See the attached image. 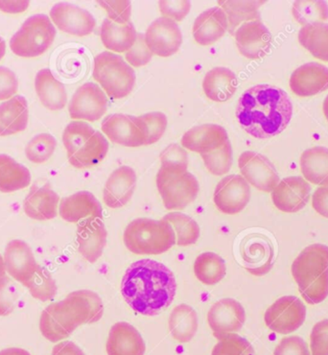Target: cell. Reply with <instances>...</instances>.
<instances>
[{"label": "cell", "instance_id": "obj_49", "mask_svg": "<svg viewBox=\"0 0 328 355\" xmlns=\"http://www.w3.org/2000/svg\"><path fill=\"white\" fill-rule=\"evenodd\" d=\"M151 50L147 46L144 34H137V41L131 49L128 50L125 58L130 66L140 67L146 66L153 58Z\"/></svg>", "mask_w": 328, "mask_h": 355}, {"label": "cell", "instance_id": "obj_16", "mask_svg": "<svg viewBox=\"0 0 328 355\" xmlns=\"http://www.w3.org/2000/svg\"><path fill=\"white\" fill-rule=\"evenodd\" d=\"M311 187L302 177H287L279 182L272 191V200L280 211L295 214L308 204Z\"/></svg>", "mask_w": 328, "mask_h": 355}, {"label": "cell", "instance_id": "obj_47", "mask_svg": "<svg viewBox=\"0 0 328 355\" xmlns=\"http://www.w3.org/2000/svg\"><path fill=\"white\" fill-rule=\"evenodd\" d=\"M16 285L8 277L0 279V316H8L16 309L17 302Z\"/></svg>", "mask_w": 328, "mask_h": 355}, {"label": "cell", "instance_id": "obj_59", "mask_svg": "<svg viewBox=\"0 0 328 355\" xmlns=\"http://www.w3.org/2000/svg\"><path fill=\"white\" fill-rule=\"evenodd\" d=\"M5 53H6V44H5L4 40L0 37V61L3 59Z\"/></svg>", "mask_w": 328, "mask_h": 355}, {"label": "cell", "instance_id": "obj_37", "mask_svg": "<svg viewBox=\"0 0 328 355\" xmlns=\"http://www.w3.org/2000/svg\"><path fill=\"white\" fill-rule=\"evenodd\" d=\"M300 44L320 61L328 62V24L304 25L299 31Z\"/></svg>", "mask_w": 328, "mask_h": 355}, {"label": "cell", "instance_id": "obj_43", "mask_svg": "<svg viewBox=\"0 0 328 355\" xmlns=\"http://www.w3.org/2000/svg\"><path fill=\"white\" fill-rule=\"evenodd\" d=\"M218 339L212 355H254V347L248 340L235 334H214Z\"/></svg>", "mask_w": 328, "mask_h": 355}, {"label": "cell", "instance_id": "obj_34", "mask_svg": "<svg viewBox=\"0 0 328 355\" xmlns=\"http://www.w3.org/2000/svg\"><path fill=\"white\" fill-rule=\"evenodd\" d=\"M300 170L307 182L328 186V148L318 146L305 150L300 157Z\"/></svg>", "mask_w": 328, "mask_h": 355}, {"label": "cell", "instance_id": "obj_58", "mask_svg": "<svg viewBox=\"0 0 328 355\" xmlns=\"http://www.w3.org/2000/svg\"><path fill=\"white\" fill-rule=\"evenodd\" d=\"M0 355H31L30 352L25 351L19 347H10V349H3L0 352Z\"/></svg>", "mask_w": 328, "mask_h": 355}, {"label": "cell", "instance_id": "obj_13", "mask_svg": "<svg viewBox=\"0 0 328 355\" xmlns=\"http://www.w3.org/2000/svg\"><path fill=\"white\" fill-rule=\"evenodd\" d=\"M238 166L241 176L260 191L272 192L280 182L274 164L261 154L244 152L238 159Z\"/></svg>", "mask_w": 328, "mask_h": 355}, {"label": "cell", "instance_id": "obj_8", "mask_svg": "<svg viewBox=\"0 0 328 355\" xmlns=\"http://www.w3.org/2000/svg\"><path fill=\"white\" fill-rule=\"evenodd\" d=\"M56 29L49 17L39 14L28 17L12 37L10 49L24 58L41 56L53 44Z\"/></svg>", "mask_w": 328, "mask_h": 355}, {"label": "cell", "instance_id": "obj_30", "mask_svg": "<svg viewBox=\"0 0 328 355\" xmlns=\"http://www.w3.org/2000/svg\"><path fill=\"white\" fill-rule=\"evenodd\" d=\"M238 86L237 77L227 67H215L205 74L202 89L207 98L222 103L234 96Z\"/></svg>", "mask_w": 328, "mask_h": 355}, {"label": "cell", "instance_id": "obj_55", "mask_svg": "<svg viewBox=\"0 0 328 355\" xmlns=\"http://www.w3.org/2000/svg\"><path fill=\"white\" fill-rule=\"evenodd\" d=\"M312 207L320 215L328 218V186L320 187L312 197Z\"/></svg>", "mask_w": 328, "mask_h": 355}, {"label": "cell", "instance_id": "obj_33", "mask_svg": "<svg viewBox=\"0 0 328 355\" xmlns=\"http://www.w3.org/2000/svg\"><path fill=\"white\" fill-rule=\"evenodd\" d=\"M137 30L132 21L127 24H117L110 19H105L100 30L102 44L106 49L116 53H126L137 41Z\"/></svg>", "mask_w": 328, "mask_h": 355}, {"label": "cell", "instance_id": "obj_61", "mask_svg": "<svg viewBox=\"0 0 328 355\" xmlns=\"http://www.w3.org/2000/svg\"><path fill=\"white\" fill-rule=\"evenodd\" d=\"M322 110H324L325 119H327L328 121V95L325 97L324 105H322Z\"/></svg>", "mask_w": 328, "mask_h": 355}, {"label": "cell", "instance_id": "obj_17", "mask_svg": "<svg viewBox=\"0 0 328 355\" xmlns=\"http://www.w3.org/2000/svg\"><path fill=\"white\" fill-rule=\"evenodd\" d=\"M234 36L238 50L248 59H261L271 49L272 35L260 21H248L240 25Z\"/></svg>", "mask_w": 328, "mask_h": 355}, {"label": "cell", "instance_id": "obj_5", "mask_svg": "<svg viewBox=\"0 0 328 355\" xmlns=\"http://www.w3.org/2000/svg\"><path fill=\"white\" fill-rule=\"evenodd\" d=\"M67 157L75 168H91L106 157L109 142L102 132L84 121H72L62 134Z\"/></svg>", "mask_w": 328, "mask_h": 355}, {"label": "cell", "instance_id": "obj_52", "mask_svg": "<svg viewBox=\"0 0 328 355\" xmlns=\"http://www.w3.org/2000/svg\"><path fill=\"white\" fill-rule=\"evenodd\" d=\"M274 355H310L307 342L299 336L286 337L275 347Z\"/></svg>", "mask_w": 328, "mask_h": 355}, {"label": "cell", "instance_id": "obj_7", "mask_svg": "<svg viewBox=\"0 0 328 355\" xmlns=\"http://www.w3.org/2000/svg\"><path fill=\"white\" fill-rule=\"evenodd\" d=\"M94 78L112 99L128 96L136 84L134 69L119 55L104 51L94 58Z\"/></svg>", "mask_w": 328, "mask_h": 355}, {"label": "cell", "instance_id": "obj_41", "mask_svg": "<svg viewBox=\"0 0 328 355\" xmlns=\"http://www.w3.org/2000/svg\"><path fill=\"white\" fill-rule=\"evenodd\" d=\"M292 14L302 25L325 22L328 19V5L325 1H295Z\"/></svg>", "mask_w": 328, "mask_h": 355}, {"label": "cell", "instance_id": "obj_51", "mask_svg": "<svg viewBox=\"0 0 328 355\" xmlns=\"http://www.w3.org/2000/svg\"><path fill=\"white\" fill-rule=\"evenodd\" d=\"M312 355H328V320L315 324L310 335Z\"/></svg>", "mask_w": 328, "mask_h": 355}, {"label": "cell", "instance_id": "obj_42", "mask_svg": "<svg viewBox=\"0 0 328 355\" xmlns=\"http://www.w3.org/2000/svg\"><path fill=\"white\" fill-rule=\"evenodd\" d=\"M24 286L29 290L35 299L42 302L50 301L57 294V285L51 274L44 267L40 266Z\"/></svg>", "mask_w": 328, "mask_h": 355}, {"label": "cell", "instance_id": "obj_57", "mask_svg": "<svg viewBox=\"0 0 328 355\" xmlns=\"http://www.w3.org/2000/svg\"><path fill=\"white\" fill-rule=\"evenodd\" d=\"M29 1H0V10L10 14H17L26 11Z\"/></svg>", "mask_w": 328, "mask_h": 355}, {"label": "cell", "instance_id": "obj_14", "mask_svg": "<svg viewBox=\"0 0 328 355\" xmlns=\"http://www.w3.org/2000/svg\"><path fill=\"white\" fill-rule=\"evenodd\" d=\"M250 200V184L241 175L225 177L215 189V206L225 214H239L247 207Z\"/></svg>", "mask_w": 328, "mask_h": 355}, {"label": "cell", "instance_id": "obj_6", "mask_svg": "<svg viewBox=\"0 0 328 355\" xmlns=\"http://www.w3.org/2000/svg\"><path fill=\"white\" fill-rule=\"evenodd\" d=\"M176 234L169 222L149 218H137L128 225L124 232V243L136 254H162L176 244Z\"/></svg>", "mask_w": 328, "mask_h": 355}, {"label": "cell", "instance_id": "obj_54", "mask_svg": "<svg viewBox=\"0 0 328 355\" xmlns=\"http://www.w3.org/2000/svg\"><path fill=\"white\" fill-rule=\"evenodd\" d=\"M19 89L16 74L8 67H0V100L12 98Z\"/></svg>", "mask_w": 328, "mask_h": 355}, {"label": "cell", "instance_id": "obj_28", "mask_svg": "<svg viewBox=\"0 0 328 355\" xmlns=\"http://www.w3.org/2000/svg\"><path fill=\"white\" fill-rule=\"evenodd\" d=\"M59 202V195L49 186H34L24 200V212L29 218L37 221L54 219Z\"/></svg>", "mask_w": 328, "mask_h": 355}, {"label": "cell", "instance_id": "obj_11", "mask_svg": "<svg viewBox=\"0 0 328 355\" xmlns=\"http://www.w3.org/2000/svg\"><path fill=\"white\" fill-rule=\"evenodd\" d=\"M307 319V307L299 297L284 296L265 312V324L272 331L290 334L297 331Z\"/></svg>", "mask_w": 328, "mask_h": 355}, {"label": "cell", "instance_id": "obj_32", "mask_svg": "<svg viewBox=\"0 0 328 355\" xmlns=\"http://www.w3.org/2000/svg\"><path fill=\"white\" fill-rule=\"evenodd\" d=\"M35 87L42 104L50 111H60L67 103L66 87L56 79L51 71L44 69L37 72Z\"/></svg>", "mask_w": 328, "mask_h": 355}, {"label": "cell", "instance_id": "obj_50", "mask_svg": "<svg viewBox=\"0 0 328 355\" xmlns=\"http://www.w3.org/2000/svg\"><path fill=\"white\" fill-rule=\"evenodd\" d=\"M102 8L106 10L107 19L117 24H127L132 14V4L130 1H98Z\"/></svg>", "mask_w": 328, "mask_h": 355}, {"label": "cell", "instance_id": "obj_24", "mask_svg": "<svg viewBox=\"0 0 328 355\" xmlns=\"http://www.w3.org/2000/svg\"><path fill=\"white\" fill-rule=\"evenodd\" d=\"M137 186L136 171L130 166H121L111 174L105 184L103 199L111 209H120L128 204Z\"/></svg>", "mask_w": 328, "mask_h": 355}, {"label": "cell", "instance_id": "obj_48", "mask_svg": "<svg viewBox=\"0 0 328 355\" xmlns=\"http://www.w3.org/2000/svg\"><path fill=\"white\" fill-rule=\"evenodd\" d=\"M148 130L146 144H156L164 135L167 127V117L159 112H149L141 116Z\"/></svg>", "mask_w": 328, "mask_h": 355}, {"label": "cell", "instance_id": "obj_38", "mask_svg": "<svg viewBox=\"0 0 328 355\" xmlns=\"http://www.w3.org/2000/svg\"><path fill=\"white\" fill-rule=\"evenodd\" d=\"M266 1H218L220 8L226 12L229 31L234 35L245 22L260 21L259 8Z\"/></svg>", "mask_w": 328, "mask_h": 355}, {"label": "cell", "instance_id": "obj_3", "mask_svg": "<svg viewBox=\"0 0 328 355\" xmlns=\"http://www.w3.org/2000/svg\"><path fill=\"white\" fill-rule=\"evenodd\" d=\"M103 313L101 297L89 290H79L47 306L41 315L40 329L44 338L57 343L69 337L82 324L98 322Z\"/></svg>", "mask_w": 328, "mask_h": 355}, {"label": "cell", "instance_id": "obj_29", "mask_svg": "<svg viewBox=\"0 0 328 355\" xmlns=\"http://www.w3.org/2000/svg\"><path fill=\"white\" fill-rule=\"evenodd\" d=\"M241 254L245 267L250 274L263 276L272 268L274 252L269 242L261 237H247L243 241Z\"/></svg>", "mask_w": 328, "mask_h": 355}, {"label": "cell", "instance_id": "obj_18", "mask_svg": "<svg viewBox=\"0 0 328 355\" xmlns=\"http://www.w3.org/2000/svg\"><path fill=\"white\" fill-rule=\"evenodd\" d=\"M50 17L61 31L77 37L92 34L96 25V21L91 12L64 2L52 7Z\"/></svg>", "mask_w": 328, "mask_h": 355}, {"label": "cell", "instance_id": "obj_23", "mask_svg": "<svg viewBox=\"0 0 328 355\" xmlns=\"http://www.w3.org/2000/svg\"><path fill=\"white\" fill-rule=\"evenodd\" d=\"M229 141L224 127L217 124H204L189 130L182 137L184 149L201 155L212 153L221 148Z\"/></svg>", "mask_w": 328, "mask_h": 355}, {"label": "cell", "instance_id": "obj_53", "mask_svg": "<svg viewBox=\"0 0 328 355\" xmlns=\"http://www.w3.org/2000/svg\"><path fill=\"white\" fill-rule=\"evenodd\" d=\"M162 16L174 21H182L191 9L190 1H159Z\"/></svg>", "mask_w": 328, "mask_h": 355}, {"label": "cell", "instance_id": "obj_10", "mask_svg": "<svg viewBox=\"0 0 328 355\" xmlns=\"http://www.w3.org/2000/svg\"><path fill=\"white\" fill-rule=\"evenodd\" d=\"M101 128L114 144L131 148L146 144L148 130L141 116L110 114L103 120Z\"/></svg>", "mask_w": 328, "mask_h": 355}, {"label": "cell", "instance_id": "obj_1", "mask_svg": "<svg viewBox=\"0 0 328 355\" xmlns=\"http://www.w3.org/2000/svg\"><path fill=\"white\" fill-rule=\"evenodd\" d=\"M176 291V279L171 270L152 259L134 262L122 279L125 301L145 316H157L171 306Z\"/></svg>", "mask_w": 328, "mask_h": 355}, {"label": "cell", "instance_id": "obj_4", "mask_svg": "<svg viewBox=\"0 0 328 355\" xmlns=\"http://www.w3.org/2000/svg\"><path fill=\"white\" fill-rule=\"evenodd\" d=\"M292 275L307 304L324 302L328 296V246L307 247L293 262Z\"/></svg>", "mask_w": 328, "mask_h": 355}, {"label": "cell", "instance_id": "obj_19", "mask_svg": "<svg viewBox=\"0 0 328 355\" xmlns=\"http://www.w3.org/2000/svg\"><path fill=\"white\" fill-rule=\"evenodd\" d=\"M246 321V312L239 302L223 299L210 307L207 322L214 334H235L241 331Z\"/></svg>", "mask_w": 328, "mask_h": 355}, {"label": "cell", "instance_id": "obj_12", "mask_svg": "<svg viewBox=\"0 0 328 355\" xmlns=\"http://www.w3.org/2000/svg\"><path fill=\"white\" fill-rule=\"evenodd\" d=\"M107 98L98 85L86 83L80 87L69 105V116L72 119L97 121L106 114Z\"/></svg>", "mask_w": 328, "mask_h": 355}, {"label": "cell", "instance_id": "obj_60", "mask_svg": "<svg viewBox=\"0 0 328 355\" xmlns=\"http://www.w3.org/2000/svg\"><path fill=\"white\" fill-rule=\"evenodd\" d=\"M5 272H6V268H5L4 259L0 254V279L4 277Z\"/></svg>", "mask_w": 328, "mask_h": 355}, {"label": "cell", "instance_id": "obj_39", "mask_svg": "<svg viewBox=\"0 0 328 355\" xmlns=\"http://www.w3.org/2000/svg\"><path fill=\"white\" fill-rule=\"evenodd\" d=\"M194 272L195 276L202 284H217L226 277V262L215 252H204L195 261Z\"/></svg>", "mask_w": 328, "mask_h": 355}, {"label": "cell", "instance_id": "obj_26", "mask_svg": "<svg viewBox=\"0 0 328 355\" xmlns=\"http://www.w3.org/2000/svg\"><path fill=\"white\" fill-rule=\"evenodd\" d=\"M59 211L62 218L69 223H78L91 217L103 219L101 204L89 191L77 192L62 199Z\"/></svg>", "mask_w": 328, "mask_h": 355}, {"label": "cell", "instance_id": "obj_40", "mask_svg": "<svg viewBox=\"0 0 328 355\" xmlns=\"http://www.w3.org/2000/svg\"><path fill=\"white\" fill-rule=\"evenodd\" d=\"M165 221L169 222L177 236L176 244L185 247L196 243L200 237V227L189 215L182 212H171L165 215Z\"/></svg>", "mask_w": 328, "mask_h": 355}, {"label": "cell", "instance_id": "obj_35", "mask_svg": "<svg viewBox=\"0 0 328 355\" xmlns=\"http://www.w3.org/2000/svg\"><path fill=\"white\" fill-rule=\"evenodd\" d=\"M31 182L28 168L15 161L11 157L0 154V191L12 193L26 189Z\"/></svg>", "mask_w": 328, "mask_h": 355}, {"label": "cell", "instance_id": "obj_36", "mask_svg": "<svg viewBox=\"0 0 328 355\" xmlns=\"http://www.w3.org/2000/svg\"><path fill=\"white\" fill-rule=\"evenodd\" d=\"M169 329L172 336L180 343L191 341L198 329L197 312L184 304L175 307L170 314Z\"/></svg>", "mask_w": 328, "mask_h": 355}, {"label": "cell", "instance_id": "obj_31", "mask_svg": "<svg viewBox=\"0 0 328 355\" xmlns=\"http://www.w3.org/2000/svg\"><path fill=\"white\" fill-rule=\"evenodd\" d=\"M28 103L21 95L0 105V137L24 131L28 125Z\"/></svg>", "mask_w": 328, "mask_h": 355}, {"label": "cell", "instance_id": "obj_21", "mask_svg": "<svg viewBox=\"0 0 328 355\" xmlns=\"http://www.w3.org/2000/svg\"><path fill=\"white\" fill-rule=\"evenodd\" d=\"M107 243V230L102 219L91 217L77 227L78 250L86 261L94 263L101 257Z\"/></svg>", "mask_w": 328, "mask_h": 355}, {"label": "cell", "instance_id": "obj_22", "mask_svg": "<svg viewBox=\"0 0 328 355\" xmlns=\"http://www.w3.org/2000/svg\"><path fill=\"white\" fill-rule=\"evenodd\" d=\"M289 84L297 96L319 94L328 89V67L318 62H307L293 72Z\"/></svg>", "mask_w": 328, "mask_h": 355}, {"label": "cell", "instance_id": "obj_2", "mask_svg": "<svg viewBox=\"0 0 328 355\" xmlns=\"http://www.w3.org/2000/svg\"><path fill=\"white\" fill-rule=\"evenodd\" d=\"M293 104L286 92L271 85H257L240 97L236 117L250 136L264 139L277 136L291 121Z\"/></svg>", "mask_w": 328, "mask_h": 355}, {"label": "cell", "instance_id": "obj_44", "mask_svg": "<svg viewBox=\"0 0 328 355\" xmlns=\"http://www.w3.org/2000/svg\"><path fill=\"white\" fill-rule=\"evenodd\" d=\"M57 141L49 134H41L33 137L25 148L27 159L33 164H44L54 154Z\"/></svg>", "mask_w": 328, "mask_h": 355}, {"label": "cell", "instance_id": "obj_9", "mask_svg": "<svg viewBox=\"0 0 328 355\" xmlns=\"http://www.w3.org/2000/svg\"><path fill=\"white\" fill-rule=\"evenodd\" d=\"M157 187L169 211H182L196 200L200 187L194 175L184 170L160 167Z\"/></svg>", "mask_w": 328, "mask_h": 355}, {"label": "cell", "instance_id": "obj_46", "mask_svg": "<svg viewBox=\"0 0 328 355\" xmlns=\"http://www.w3.org/2000/svg\"><path fill=\"white\" fill-rule=\"evenodd\" d=\"M160 162L164 168L184 170L189 168V155L179 144H171L160 154Z\"/></svg>", "mask_w": 328, "mask_h": 355}, {"label": "cell", "instance_id": "obj_25", "mask_svg": "<svg viewBox=\"0 0 328 355\" xmlns=\"http://www.w3.org/2000/svg\"><path fill=\"white\" fill-rule=\"evenodd\" d=\"M106 347L107 355H144L146 351L141 334L125 322L112 327Z\"/></svg>", "mask_w": 328, "mask_h": 355}, {"label": "cell", "instance_id": "obj_20", "mask_svg": "<svg viewBox=\"0 0 328 355\" xmlns=\"http://www.w3.org/2000/svg\"><path fill=\"white\" fill-rule=\"evenodd\" d=\"M3 259L7 272L22 285L31 279L40 267L29 245L19 239L9 242Z\"/></svg>", "mask_w": 328, "mask_h": 355}, {"label": "cell", "instance_id": "obj_27", "mask_svg": "<svg viewBox=\"0 0 328 355\" xmlns=\"http://www.w3.org/2000/svg\"><path fill=\"white\" fill-rule=\"evenodd\" d=\"M229 29L226 12L220 7L202 12L193 25V37L201 46H207L221 39Z\"/></svg>", "mask_w": 328, "mask_h": 355}, {"label": "cell", "instance_id": "obj_56", "mask_svg": "<svg viewBox=\"0 0 328 355\" xmlns=\"http://www.w3.org/2000/svg\"><path fill=\"white\" fill-rule=\"evenodd\" d=\"M51 355H86L76 344L71 341H64L57 344L52 349Z\"/></svg>", "mask_w": 328, "mask_h": 355}, {"label": "cell", "instance_id": "obj_15", "mask_svg": "<svg viewBox=\"0 0 328 355\" xmlns=\"http://www.w3.org/2000/svg\"><path fill=\"white\" fill-rule=\"evenodd\" d=\"M145 42L152 53L159 57L172 56L179 51L182 44V34L176 21L159 17L148 27Z\"/></svg>", "mask_w": 328, "mask_h": 355}, {"label": "cell", "instance_id": "obj_45", "mask_svg": "<svg viewBox=\"0 0 328 355\" xmlns=\"http://www.w3.org/2000/svg\"><path fill=\"white\" fill-rule=\"evenodd\" d=\"M205 166L210 173L222 176L230 171L232 166V148L230 141L216 151L201 155Z\"/></svg>", "mask_w": 328, "mask_h": 355}]
</instances>
